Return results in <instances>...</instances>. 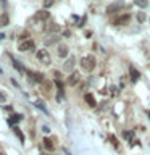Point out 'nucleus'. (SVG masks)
Instances as JSON below:
<instances>
[{
	"instance_id": "nucleus-6",
	"label": "nucleus",
	"mask_w": 150,
	"mask_h": 155,
	"mask_svg": "<svg viewBox=\"0 0 150 155\" xmlns=\"http://www.w3.org/2000/svg\"><path fill=\"white\" fill-rule=\"evenodd\" d=\"M42 145H44V149H45V150H48V152H53V150H55V144H53V140L50 137H44Z\"/></svg>"
},
{
	"instance_id": "nucleus-29",
	"label": "nucleus",
	"mask_w": 150,
	"mask_h": 155,
	"mask_svg": "<svg viewBox=\"0 0 150 155\" xmlns=\"http://www.w3.org/2000/svg\"><path fill=\"white\" fill-rule=\"evenodd\" d=\"M11 82H13V86H15V87H18V89H19V84H18L16 81H15V79H11Z\"/></svg>"
},
{
	"instance_id": "nucleus-12",
	"label": "nucleus",
	"mask_w": 150,
	"mask_h": 155,
	"mask_svg": "<svg viewBox=\"0 0 150 155\" xmlns=\"http://www.w3.org/2000/svg\"><path fill=\"white\" fill-rule=\"evenodd\" d=\"M129 76H131V81L132 82H135V81H139V78H140V73L135 70L134 66H131L129 68Z\"/></svg>"
},
{
	"instance_id": "nucleus-20",
	"label": "nucleus",
	"mask_w": 150,
	"mask_h": 155,
	"mask_svg": "<svg viewBox=\"0 0 150 155\" xmlns=\"http://www.w3.org/2000/svg\"><path fill=\"white\" fill-rule=\"evenodd\" d=\"M55 39H58V37H55V36H48L45 41H44V44H45V45H50V44L55 42Z\"/></svg>"
},
{
	"instance_id": "nucleus-18",
	"label": "nucleus",
	"mask_w": 150,
	"mask_h": 155,
	"mask_svg": "<svg viewBox=\"0 0 150 155\" xmlns=\"http://www.w3.org/2000/svg\"><path fill=\"white\" fill-rule=\"evenodd\" d=\"M13 131H15V134H16L18 137H19V140H21V144H24V134L21 133V129H19L18 126H15V129H13Z\"/></svg>"
},
{
	"instance_id": "nucleus-17",
	"label": "nucleus",
	"mask_w": 150,
	"mask_h": 155,
	"mask_svg": "<svg viewBox=\"0 0 150 155\" xmlns=\"http://www.w3.org/2000/svg\"><path fill=\"white\" fill-rule=\"evenodd\" d=\"M10 21V18H8V15L7 13H2V16H0V28H3V26H7Z\"/></svg>"
},
{
	"instance_id": "nucleus-15",
	"label": "nucleus",
	"mask_w": 150,
	"mask_h": 155,
	"mask_svg": "<svg viewBox=\"0 0 150 155\" xmlns=\"http://www.w3.org/2000/svg\"><path fill=\"white\" fill-rule=\"evenodd\" d=\"M84 100L87 102V105H89V107H95V105H97L95 97L92 95V94H86V95H84Z\"/></svg>"
},
{
	"instance_id": "nucleus-7",
	"label": "nucleus",
	"mask_w": 150,
	"mask_h": 155,
	"mask_svg": "<svg viewBox=\"0 0 150 155\" xmlns=\"http://www.w3.org/2000/svg\"><path fill=\"white\" fill-rule=\"evenodd\" d=\"M48 18H50V13H48L47 10H41V12H37L36 16H34V19H37V21H45Z\"/></svg>"
},
{
	"instance_id": "nucleus-28",
	"label": "nucleus",
	"mask_w": 150,
	"mask_h": 155,
	"mask_svg": "<svg viewBox=\"0 0 150 155\" xmlns=\"http://www.w3.org/2000/svg\"><path fill=\"white\" fill-rule=\"evenodd\" d=\"M124 136H126L129 140H132V136H134V134H132V133H124Z\"/></svg>"
},
{
	"instance_id": "nucleus-32",
	"label": "nucleus",
	"mask_w": 150,
	"mask_h": 155,
	"mask_svg": "<svg viewBox=\"0 0 150 155\" xmlns=\"http://www.w3.org/2000/svg\"><path fill=\"white\" fill-rule=\"evenodd\" d=\"M148 116H150V111H148Z\"/></svg>"
},
{
	"instance_id": "nucleus-27",
	"label": "nucleus",
	"mask_w": 150,
	"mask_h": 155,
	"mask_svg": "<svg viewBox=\"0 0 150 155\" xmlns=\"http://www.w3.org/2000/svg\"><path fill=\"white\" fill-rule=\"evenodd\" d=\"M52 5H53V2H47V3H44V10H45V8H50Z\"/></svg>"
},
{
	"instance_id": "nucleus-5",
	"label": "nucleus",
	"mask_w": 150,
	"mask_h": 155,
	"mask_svg": "<svg viewBox=\"0 0 150 155\" xmlns=\"http://www.w3.org/2000/svg\"><path fill=\"white\" fill-rule=\"evenodd\" d=\"M79 79H81V74L77 71H73L70 74V78H68V84H70V86H76L77 82H79Z\"/></svg>"
},
{
	"instance_id": "nucleus-9",
	"label": "nucleus",
	"mask_w": 150,
	"mask_h": 155,
	"mask_svg": "<svg viewBox=\"0 0 150 155\" xmlns=\"http://www.w3.org/2000/svg\"><path fill=\"white\" fill-rule=\"evenodd\" d=\"M131 19V16L129 15H123V16H118V18H115L113 19V24L115 26H121V24H126Z\"/></svg>"
},
{
	"instance_id": "nucleus-16",
	"label": "nucleus",
	"mask_w": 150,
	"mask_h": 155,
	"mask_svg": "<svg viewBox=\"0 0 150 155\" xmlns=\"http://www.w3.org/2000/svg\"><path fill=\"white\" fill-rule=\"evenodd\" d=\"M34 105H36L39 110H42V111H44V113H45V115H48V110H47V107H45V102H42V100H37V102H36V104H34Z\"/></svg>"
},
{
	"instance_id": "nucleus-19",
	"label": "nucleus",
	"mask_w": 150,
	"mask_h": 155,
	"mask_svg": "<svg viewBox=\"0 0 150 155\" xmlns=\"http://www.w3.org/2000/svg\"><path fill=\"white\" fill-rule=\"evenodd\" d=\"M47 31H50V32H58V31H60V26H58L57 23H52L50 26L47 28Z\"/></svg>"
},
{
	"instance_id": "nucleus-30",
	"label": "nucleus",
	"mask_w": 150,
	"mask_h": 155,
	"mask_svg": "<svg viewBox=\"0 0 150 155\" xmlns=\"http://www.w3.org/2000/svg\"><path fill=\"white\" fill-rule=\"evenodd\" d=\"M3 110H8V111H11V107H10V105H7V107H5V105H3Z\"/></svg>"
},
{
	"instance_id": "nucleus-24",
	"label": "nucleus",
	"mask_w": 150,
	"mask_h": 155,
	"mask_svg": "<svg viewBox=\"0 0 150 155\" xmlns=\"http://www.w3.org/2000/svg\"><path fill=\"white\" fill-rule=\"evenodd\" d=\"M135 5H137V7H140V8H145L148 5V2H134Z\"/></svg>"
},
{
	"instance_id": "nucleus-11",
	"label": "nucleus",
	"mask_w": 150,
	"mask_h": 155,
	"mask_svg": "<svg viewBox=\"0 0 150 155\" xmlns=\"http://www.w3.org/2000/svg\"><path fill=\"white\" fill-rule=\"evenodd\" d=\"M10 60H11V63H13V68H15V70H16V71L19 73V74H24V68H23V65H21V63H19L18 60H15V58H13L11 55H10Z\"/></svg>"
},
{
	"instance_id": "nucleus-21",
	"label": "nucleus",
	"mask_w": 150,
	"mask_h": 155,
	"mask_svg": "<svg viewBox=\"0 0 150 155\" xmlns=\"http://www.w3.org/2000/svg\"><path fill=\"white\" fill-rule=\"evenodd\" d=\"M135 18H137L139 23H144V21H145V13H144V12H139L137 15H135Z\"/></svg>"
},
{
	"instance_id": "nucleus-14",
	"label": "nucleus",
	"mask_w": 150,
	"mask_h": 155,
	"mask_svg": "<svg viewBox=\"0 0 150 155\" xmlns=\"http://www.w3.org/2000/svg\"><path fill=\"white\" fill-rule=\"evenodd\" d=\"M73 68H74V57H70L65 61V65H63V70H65V71H71Z\"/></svg>"
},
{
	"instance_id": "nucleus-3",
	"label": "nucleus",
	"mask_w": 150,
	"mask_h": 155,
	"mask_svg": "<svg viewBox=\"0 0 150 155\" xmlns=\"http://www.w3.org/2000/svg\"><path fill=\"white\" fill-rule=\"evenodd\" d=\"M36 48V44L31 39H26V41H21L18 44V50L19 52H28V50H34Z\"/></svg>"
},
{
	"instance_id": "nucleus-8",
	"label": "nucleus",
	"mask_w": 150,
	"mask_h": 155,
	"mask_svg": "<svg viewBox=\"0 0 150 155\" xmlns=\"http://www.w3.org/2000/svg\"><path fill=\"white\" fill-rule=\"evenodd\" d=\"M57 52H58V57H61V58H66L68 57V52H70V48H68L66 44H60L57 48Z\"/></svg>"
},
{
	"instance_id": "nucleus-23",
	"label": "nucleus",
	"mask_w": 150,
	"mask_h": 155,
	"mask_svg": "<svg viewBox=\"0 0 150 155\" xmlns=\"http://www.w3.org/2000/svg\"><path fill=\"white\" fill-rule=\"evenodd\" d=\"M7 102V94H3L2 91H0V104H5Z\"/></svg>"
},
{
	"instance_id": "nucleus-2",
	"label": "nucleus",
	"mask_w": 150,
	"mask_h": 155,
	"mask_svg": "<svg viewBox=\"0 0 150 155\" xmlns=\"http://www.w3.org/2000/svg\"><path fill=\"white\" fill-rule=\"evenodd\" d=\"M36 57H37V60L42 63V65H50L52 63V58H50V53H48L45 48H41V50H37V53H36Z\"/></svg>"
},
{
	"instance_id": "nucleus-26",
	"label": "nucleus",
	"mask_w": 150,
	"mask_h": 155,
	"mask_svg": "<svg viewBox=\"0 0 150 155\" xmlns=\"http://www.w3.org/2000/svg\"><path fill=\"white\" fill-rule=\"evenodd\" d=\"M110 140H111V144H113V145H118V140H116L115 136H111V134H110Z\"/></svg>"
},
{
	"instance_id": "nucleus-4",
	"label": "nucleus",
	"mask_w": 150,
	"mask_h": 155,
	"mask_svg": "<svg viewBox=\"0 0 150 155\" xmlns=\"http://www.w3.org/2000/svg\"><path fill=\"white\" fill-rule=\"evenodd\" d=\"M28 79L29 82H41V84L45 82V78H44L42 73H34V71H28Z\"/></svg>"
},
{
	"instance_id": "nucleus-31",
	"label": "nucleus",
	"mask_w": 150,
	"mask_h": 155,
	"mask_svg": "<svg viewBox=\"0 0 150 155\" xmlns=\"http://www.w3.org/2000/svg\"><path fill=\"white\" fill-rule=\"evenodd\" d=\"M0 155H5V153H0Z\"/></svg>"
},
{
	"instance_id": "nucleus-1",
	"label": "nucleus",
	"mask_w": 150,
	"mask_h": 155,
	"mask_svg": "<svg viewBox=\"0 0 150 155\" xmlns=\"http://www.w3.org/2000/svg\"><path fill=\"white\" fill-rule=\"evenodd\" d=\"M97 65V60H95V57H92V55H87V57H82L81 58V66H82V70L84 71H92L95 68Z\"/></svg>"
},
{
	"instance_id": "nucleus-10",
	"label": "nucleus",
	"mask_w": 150,
	"mask_h": 155,
	"mask_svg": "<svg viewBox=\"0 0 150 155\" xmlns=\"http://www.w3.org/2000/svg\"><path fill=\"white\" fill-rule=\"evenodd\" d=\"M121 7H123V3L121 2H116V3H111L108 5V8H106V13H116V12H119Z\"/></svg>"
},
{
	"instance_id": "nucleus-25",
	"label": "nucleus",
	"mask_w": 150,
	"mask_h": 155,
	"mask_svg": "<svg viewBox=\"0 0 150 155\" xmlns=\"http://www.w3.org/2000/svg\"><path fill=\"white\" fill-rule=\"evenodd\" d=\"M42 133H45V134H48V133H50V128H48L47 124H44V126H42Z\"/></svg>"
},
{
	"instance_id": "nucleus-13",
	"label": "nucleus",
	"mask_w": 150,
	"mask_h": 155,
	"mask_svg": "<svg viewBox=\"0 0 150 155\" xmlns=\"http://www.w3.org/2000/svg\"><path fill=\"white\" fill-rule=\"evenodd\" d=\"M21 120H23V115H19V113L16 115V113H15V115H11V116L8 118V124H10V126H15L16 123H19Z\"/></svg>"
},
{
	"instance_id": "nucleus-22",
	"label": "nucleus",
	"mask_w": 150,
	"mask_h": 155,
	"mask_svg": "<svg viewBox=\"0 0 150 155\" xmlns=\"http://www.w3.org/2000/svg\"><path fill=\"white\" fill-rule=\"evenodd\" d=\"M110 94L113 97H116V95H118V87H116V86H110Z\"/></svg>"
}]
</instances>
